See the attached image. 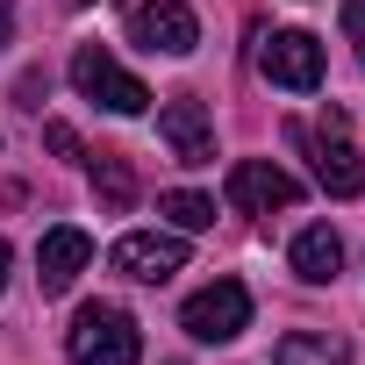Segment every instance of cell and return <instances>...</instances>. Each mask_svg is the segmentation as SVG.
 <instances>
[{"label":"cell","instance_id":"obj_1","mask_svg":"<svg viewBox=\"0 0 365 365\" xmlns=\"http://www.w3.org/2000/svg\"><path fill=\"white\" fill-rule=\"evenodd\" d=\"M65 351H72V365H136V358H143V329H136V315H129V308L93 301V308H79V315H72Z\"/></svg>","mask_w":365,"mask_h":365},{"label":"cell","instance_id":"obj_2","mask_svg":"<svg viewBox=\"0 0 365 365\" xmlns=\"http://www.w3.org/2000/svg\"><path fill=\"white\" fill-rule=\"evenodd\" d=\"M179 329H187L194 344H237V336L251 329V287H244V279L201 287L187 308H179Z\"/></svg>","mask_w":365,"mask_h":365},{"label":"cell","instance_id":"obj_3","mask_svg":"<svg viewBox=\"0 0 365 365\" xmlns=\"http://www.w3.org/2000/svg\"><path fill=\"white\" fill-rule=\"evenodd\" d=\"M72 86H79L93 108H108V115H143V108H150V86H143L136 72H122L101 43H86V51L72 58Z\"/></svg>","mask_w":365,"mask_h":365},{"label":"cell","instance_id":"obj_4","mask_svg":"<svg viewBox=\"0 0 365 365\" xmlns=\"http://www.w3.org/2000/svg\"><path fill=\"white\" fill-rule=\"evenodd\" d=\"M294 143H308V158H315V179H322V194L351 201V194L365 187V165H358V150H351V136H344V115H329L322 129H294Z\"/></svg>","mask_w":365,"mask_h":365},{"label":"cell","instance_id":"obj_5","mask_svg":"<svg viewBox=\"0 0 365 365\" xmlns=\"http://www.w3.org/2000/svg\"><path fill=\"white\" fill-rule=\"evenodd\" d=\"M129 43H143L150 58H187L201 43V22H194L187 0H143L129 15Z\"/></svg>","mask_w":365,"mask_h":365},{"label":"cell","instance_id":"obj_6","mask_svg":"<svg viewBox=\"0 0 365 365\" xmlns=\"http://www.w3.org/2000/svg\"><path fill=\"white\" fill-rule=\"evenodd\" d=\"M108 265L122 272V279H172L179 265H187V237L179 230H129V237H115V251H108Z\"/></svg>","mask_w":365,"mask_h":365},{"label":"cell","instance_id":"obj_7","mask_svg":"<svg viewBox=\"0 0 365 365\" xmlns=\"http://www.w3.org/2000/svg\"><path fill=\"white\" fill-rule=\"evenodd\" d=\"M258 72L272 86H287V93H315L322 86V43L308 29H272L265 51H258Z\"/></svg>","mask_w":365,"mask_h":365},{"label":"cell","instance_id":"obj_8","mask_svg":"<svg viewBox=\"0 0 365 365\" xmlns=\"http://www.w3.org/2000/svg\"><path fill=\"white\" fill-rule=\"evenodd\" d=\"M230 201H237L244 215H272V208H294V201H301V179L279 172L272 158H237V165H230Z\"/></svg>","mask_w":365,"mask_h":365},{"label":"cell","instance_id":"obj_9","mask_svg":"<svg viewBox=\"0 0 365 365\" xmlns=\"http://www.w3.org/2000/svg\"><path fill=\"white\" fill-rule=\"evenodd\" d=\"M158 136L179 165H215V122L201 101H165L158 108Z\"/></svg>","mask_w":365,"mask_h":365},{"label":"cell","instance_id":"obj_10","mask_svg":"<svg viewBox=\"0 0 365 365\" xmlns=\"http://www.w3.org/2000/svg\"><path fill=\"white\" fill-rule=\"evenodd\" d=\"M86 258H93V237H86V230H72V222L43 230V244H36V279H43V294H65V287L86 272Z\"/></svg>","mask_w":365,"mask_h":365},{"label":"cell","instance_id":"obj_11","mask_svg":"<svg viewBox=\"0 0 365 365\" xmlns=\"http://www.w3.org/2000/svg\"><path fill=\"white\" fill-rule=\"evenodd\" d=\"M287 258H294V272H301L308 287H329V279L344 272V244H336V230H329V222H315V230H301Z\"/></svg>","mask_w":365,"mask_h":365},{"label":"cell","instance_id":"obj_12","mask_svg":"<svg viewBox=\"0 0 365 365\" xmlns=\"http://www.w3.org/2000/svg\"><path fill=\"white\" fill-rule=\"evenodd\" d=\"M272 365H351V344L329 329H294V336H279Z\"/></svg>","mask_w":365,"mask_h":365},{"label":"cell","instance_id":"obj_13","mask_svg":"<svg viewBox=\"0 0 365 365\" xmlns=\"http://www.w3.org/2000/svg\"><path fill=\"white\" fill-rule=\"evenodd\" d=\"M158 215H165L179 237H194V230H208V222H215V201H208V194H187V187H179V194H165V201H158Z\"/></svg>","mask_w":365,"mask_h":365},{"label":"cell","instance_id":"obj_14","mask_svg":"<svg viewBox=\"0 0 365 365\" xmlns=\"http://www.w3.org/2000/svg\"><path fill=\"white\" fill-rule=\"evenodd\" d=\"M93 187L108 194V208H122V201L136 194V179H129V165H122V158H93Z\"/></svg>","mask_w":365,"mask_h":365},{"label":"cell","instance_id":"obj_15","mask_svg":"<svg viewBox=\"0 0 365 365\" xmlns=\"http://www.w3.org/2000/svg\"><path fill=\"white\" fill-rule=\"evenodd\" d=\"M344 36H351V51L365 58V0H344Z\"/></svg>","mask_w":365,"mask_h":365},{"label":"cell","instance_id":"obj_16","mask_svg":"<svg viewBox=\"0 0 365 365\" xmlns=\"http://www.w3.org/2000/svg\"><path fill=\"white\" fill-rule=\"evenodd\" d=\"M43 143H51V150H58V158H79V136H72V129H65V122H43Z\"/></svg>","mask_w":365,"mask_h":365},{"label":"cell","instance_id":"obj_17","mask_svg":"<svg viewBox=\"0 0 365 365\" xmlns=\"http://www.w3.org/2000/svg\"><path fill=\"white\" fill-rule=\"evenodd\" d=\"M8 36H15V8L0 0V51H8Z\"/></svg>","mask_w":365,"mask_h":365},{"label":"cell","instance_id":"obj_18","mask_svg":"<svg viewBox=\"0 0 365 365\" xmlns=\"http://www.w3.org/2000/svg\"><path fill=\"white\" fill-rule=\"evenodd\" d=\"M8 265H15V251H8V237H0V294H8Z\"/></svg>","mask_w":365,"mask_h":365},{"label":"cell","instance_id":"obj_19","mask_svg":"<svg viewBox=\"0 0 365 365\" xmlns=\"http://www.w3.org/2000/svg\"><path fill=\"white\" fill-rule=\"evenodd\" d=\"M65 8H93V0H65Z\"/></svg>","mask_w":365,"mask_h":365}]
</instances>
